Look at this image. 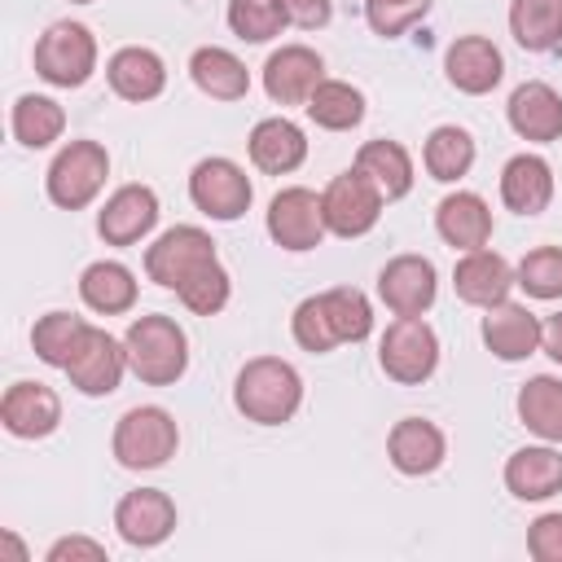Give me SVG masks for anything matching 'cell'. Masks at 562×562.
Masks as SVG:
<instances>
[{"instance_id": "cell-46", "label": "cell", "mask_w": 562, "mask_h": 562, "mask_svg": "<svg viewBox=\"0 0 562 562\" xmlns=\"http://www.w3.org/2000/svg\"><path fill=\"white\" fill-rule=\"evenodd\" d=\"M70 4H92V0H70Z\"/></svg>"}, {"instance_id": "cell-14", "label": "cell", "mask_w": 562, "mask_h": 562, "mask_svg": "<svg viewBox=\"0 0 562 562\" xmlns=\"http://www.w3.org/2000/svg\"><path fill=\"white\" fill-rule=\"evenodd\" d=\"M321 79H325V61L307 44H281L263 61V92L277 105H307V97Z\"/></svg>"}, {"instance_id": "cell-28", "label": "cell", "mask_w": 562, "mask_h": 562, "mask_svg": "<svg viewBox=\"0 0 562 562\" xmlns=\"http://www.w3.org/2000/svg\"><path fill=\"white\" fill-rule=\"evenodd\" d=\"M189 75L198 83V92H206L211 101H241L250 92V70L237 53L220 48V44H202L189 57Z\"/></svg>"}, {"instance_id": "cell-4", "label": "cell", "mask_w": 562, "mask_h": 562, "mask_svg": "<svg viewBox=\"0 0 562 562\" xmlns=\"http://www.w3.org/2000/svg\"><path fill=\"white\" fill-rule=\"evenodd\" d=\"M110 448H114V461H119L123 470H158V465H167V461L176 457V448H180V426H176V417H171L167 408H158V404H136V408H127V413L114 422Z\"/></svg>"}, {"instance_id": "cell-41", "label": "cell", "mask_w": 562, "mask_h": 562, "mask_svg": "<svg viewBox=\"0 0 562 562\" xmlns=\"http://www.w3.org/2000/svg\"><path fill=\"white\" fill-rule=\"evenodd\" d=\"M527 553L536 562H562V514H540L527 527Z\"/></svg>"}, {"instance_id": "cell-31", "label": "cell", "mask_w": 562, "mask_h": 562, "mask_svg": "<svg viewBox=\"0 0 562 562\" xmlns=\"http://www.w3.org/2000/svg\"><path fill=\"white\" fill-rule=\"evenodd\" d=\"M88 334H92V325L83 316H75V312H44L35 321V329H31V347H35V356L44 364H53V369L66 373V364L79 356V347H83Z\"/></svg>"}, {"instance_id": "cell-24", "label": "cell", "mask_w": 562, "mask_h": 562, "mask_svg": "<svg viewBox=\"0 0 562 562\" xmlns=\"http://www.w3.org/2000/svg\"><path fill=\"white\" fill-rule=\"evenodd\" d=\"M105 79H110L114 97L140 105V101L162 97V88H167V66H162V57H158L154 48L127 44V48H119V53L105 61Z\"/></svg>"}, {"instance_id": "cell-35", "label": "cell", "mask_w": 562, "mask_h": 562, "mask_svg": "<svg viewBox=\"0 0 562 562\" xmlns=\"http://www.w3.org/2000/svg\"><path fill=\"white\" fill-rule=\"evenodd\" d=\"M9 127H13L18 145H26V149H44V145H53V140L66 132V110H61L53 97L22 92V97L13 101Z\"/></svg>"}, {"instance_id": "cell-3", "label": "cell", "mask_w": 562, "mask_h": 562, "mask_svg": "<svg viewBox=\"0 0 562 562\" xmlns=\"http://www.w3.org/2000/svg\"><path fill=\"white\" fill-rule=\"evenodd\" d=\"M127 369L145 386H176L189 369V338L171 316H136L123 334Z\"/></svg>"}, {"instance_id": "cell-39", "label": "cell", "mask_w": 562, "mask_h": 562, "mask_svg": "<svg viewBox=\"0 0 562 562\" xmlns=\"http://www.w3.org/2000/svg\"><path fill=\"white\" fill-rule=\"evenodd\" d=\"M228 31L246 44H268L285 31V18L272 0H228Z\"/></svg>"}, {"instance_id": "cell-20", "label": "cell", "mask_w": 562, "mask_h": 562, "mask_svg": "<svg viewBox=\"0 0 562 562\" xmlns=\"http://www.w3.org/2000/svg\"><path fill=\"white\" fill-rule=\"evenodd\" d=\"M386 457H391V465H395L400 474L422 479V474H430V470L443 465L448 439H443V430H439L435 422H426V417H400V422L391 426V435H386Z\"/></svg>"}, {"instance_id": "cell-8", "label": "cell", "mask_w": 562, "mask_h": 562, "mask_svg": "<svg viewBox=\"0 0 562 562\" xmlns=\"http://www.w3.org/2000/svg\"><path fill=\"white\" fill-rule=\"evenodd\" d=\"M189 198L193 206L206 215V220H220V224H233L250 211V198H255V184L250 176L233 162V158H202L193 171H189Z\"/></svg>"}, {"instance_id": "cell-44", "label": "cell", "mask_w": 562, "mask_h": 562, "mask_svg": "<svg viewBox=\"0 0 562 562\" xmlns=\"http://www.w3.org/2000/svg\"><path fill=\"white\" fill-rule=\"evenodd\" d=\"M540 347L562 364V312H553L549 321H544V334H540Z\"/></svg>"}, {"instance_id": "cell-12", "label": "cell", "mask_w": 562, "mask_h": 562, "mask_svg": "<svg viewBox=\"0 0 562 562\" xmlns=\"http://www.w3.org/2000/svg\"><path fill=\"white\" fill-rule=\"evenodd\" d=\"M435 294H439V272L422 255H395L378 272V299L395 316H422V312H430Z\"/></svg>"}, {"instance_id": "cell-38", "label": "cell", "mask_w": 562, "mask_h": 562, "mask_svg": "<svg viewBox=\"0 0 562 562\" xmlns=\"http://www.w3.org/2000/svg\"><path fill=\"white\" fill-rule=\"evenodd\" d=\"M514 285H522L531 299H562V246H536L518 259Z\"/></svg>"}, {"instance_id": "cell-33", "label": "cell", "mask_w": 562, "mask_h": 562, "mask_svg": "<svg viewBox=\"0 0 562 562\" xmlns=\"http://www.w3.org/2000/svg\"><path fill=\"white\" fill-rule=\"evenodd\" d=\"M509 35L527 53H553L562 44V0H509Z\"/></svg>"}, {"instance_id": "cell-29", "label": "cell", "mask_w": 562, "mask_h": 562, "mask_svg": "<svg viewBox=\"0 0 562 562\" xmlns=\"http://www.w3.org/2000/svg\"><path fill=\"white\" fill-rule=\"evenodd\" d=\"M79 299L92 312H101V316L132 312V303H136V277L119 259H97V263H88L79 272Z\"/></svg>"}, {"instance_id": "cell-19", "label": "cell", "mask_w": 562, "mask_h": 562, "mask_svg": "<svg viewBox=\"0 0 562 562\" xmlns=\"http://www.w3.org/2000/svg\"><path fill=\"white\" fill-rule=\"evenodd\" d=\"M452 285H457V299H461V303L487 312V307H496V303L509 299V290H514V268H509L496 250L479 246V250H465V255L457 259Z\"/></svg>"}, {"instance_id": "cell-6", "label": "cell", "mask_w": 562, "mask_h": 562, "mask_svg": "<svg viewBox=\"0 0 562 562\" xmlns=\"http://www.w3.org/2000/svg\"><path fill=\"white\" fill-rule=\"evenodd\" d=\"M97 70V35L83 22H53L35 40V75L53 88H79Z\"/></svg>"}, {"instance_id": "cell-26", "label": "cell", "mask_w": 562, "mask_h": 562, "mask_svg": "<svg viewBox=\"0 0 562 562\" xmlns=\"http://www.w3.org/2000/svg\"><path fill=\"white\" fill-rule=\"evenodd\" d=\"M501 202L514 215H540L553 202V167L540 154H514L501 167Z\"/></svg>"}, {"instance_id": "cell-16", "label": "cell", "mask_w": 562, "mask_h": 562, "mask_svg": "<svg viewBox=\"0 0 562 562\" xmlns=\"http://www.w3.org/2000/svg\"><path fill=\"white\" fill-rule=\"evenodd\" d=\"M123 373H127V347L114 334L97 329V325L83 338L79 356L66 364V378L79 395H110V391H119Z\"/></svg>"}, {"instance_id": "cell-21", "label": "cell", "mask_w": 562, "mask_h": 562, "mask_svg": "<svg viewBox=\"0 0 562 562\" xmlns=\"http://www.w3.org/2000/svg\"><path fill=\"white\" fill-rule=\"evenodd\" d=\"M443 70H448V83L457 92H470V97H483L501 83L505 75V57L501 48L487 40V35H461L448 44V57H443Z\"/></svg>"}, {"instance_id": "cell-9", "label": "cell", "mask_w": 562, "mask_h": 562, "mask_svg": "<svg viewBox=\"0 0 562 562\" xmlns=\"http://www.w3.org/2000/svg\"><path fill=\"white\" fill-rule=\"evenodd\" d=\"M382 193H378V184L364 176V171H342V176H334L329 184H325V193H321V211H325V228L334 233V237H364L373 224H378V215H382Z\"/></svg>"}, {"instance_id": "cell-10", "label": "cell", "mask_w": 562, "mask_h": 562, "mask_svg": "<svg viewBox=\"0 0 562 562\" xmlns=\"http://www.w3.org/2000/svg\"><path fill=\"white\" fill-rule=\"evenodd\" d=\"M268 237L281 246V250H316L325 241V211H321V193L303 189V184H290L281 189L272 202H268Z\"/></svg>"}, {"instance_id": "cell-43", "label": "cell", "mask_w": 562, "mask_h": 562, "mask_svg": "<svg viewBox=\"0 0 562 562\" xmlns=\"http://www.w3.org/2000/svg\"><path fill=\"white\" fill-rule=\"evenodd\" d=\"M272 4L281 9L285 26H299V31H316V26H325L334 18L329 0H272Z\"/></svg>"}, {"instance_id": "cell-1", "label": "cell", "mask_w": 562, "mask_h": 562, "mask_svg": "<svg viewBox=\"0 0 562 562\" xmlns=\"http://www.w3.org/2000/svg\"><path fill=\"white\" fill-rule=\"evenodd\" d=\"M369 329H373V307L356 285H334L325 294H312L290 316L294 342L312 356H325L342 342H364Z\"/></svg>"}, {"instance_id": "cell-11", "label": "cell", "mask_w": 562, "mask_h": 562, "mask_svg": "<svg viewBox=\"0 0 562 562\" xmlns=\"http://www.w3.org/2000/svg\"><path fill=\"white\" fill-rule=\"evenodd\" d=\"M206 259H220L211 233L198 228V224H176V228H167V233L145 250V272H149V281H158L162 290H176V285H180L193 268H202Z\"/></svg>"}, {"instance_id": "cell-25", "label": "cell", "mask_w": 562, "mask_h": 562, "mask_svg": "<svg viewBox=\"0 0 562 562\" xmlns=\"http://www.w3.org/2000/svg\"><path fill=\"white\" fill-rule=\"evenodd\" d=\"M303 158H307V136H303L299 123H290V119L277 114V119H259L250 127V162L259 171L290 176V171L303 167Z\"/></svg>"}, {"instance_id": "cell-40", "label": "cell", "mask_w": 562, "mask_h": 562, "mask_svg": "<svg viewBox=\"0 0 562 562\" xmlns=\"http://www.w3.org/2000/svg\"><path fill=\"white\" fill-rule=\"evenodd\" d=\"M430 13V0H364V22L373 35H404L413 22Z\"/></svg>"}, {"instance_id": "cell-18", "label": "cell", "mask_w": 562, "mask_h": 562, "mask_svg": "<svg viewBox=\"0 0 562 562\" xmlns=\"http://www.w3.org/2000/svg\"><path fill=\"white\" fill-rule=\"evenodd\" d=\"M540 334H544V321L527 307V303H496V307H487V316H483V342H487V351L496 356V360H527V356H536L540 351Z\"/></svg>"}, {"instance_id": "cell-2", "label": "cell", "mask_w": 562, "mask_h": 562, "mask_svg": "<svg viewBox=\"0 0 562 562\" xmlns=\"http://www.w3.org/2000/svg\"><path fill=\"white\" fill-rule=\"evenodd\" d=\"M233 404L255 426H281L303 404V378L281 356H255L241 364V373L233 382Z\"/></svg>"}, {"instance_id": "cell-42", "label": "cell", "mask_w": 562, "mask_h": 562, "mask_svg": "<svg viewBox=\"0 0 562 562\" xmlns=\"http://www.w3.org/2000/svg\"><path fill=\"white\" fill-rule=\"evenodd\" d=\"M44 558H48V562H105L110 553H105V544L92 540V536H61V540L48 544Z\"/></svg>"}, {"instance_id": "cell-32", "label": "cell", "mask_w": 562, "mask_h": 562, "mask_svg": "<svg viewBox=\"0 0 562 562\" xmlns=\"http://www.w3.org/2000/svg\"><path fill=\"white\" fill-rule=\"evenodd\" d=\"M518 422L544 443H562V378L540 373L518 391Z\"/></svg>"}, {"instance_id": "cell-27", "label": "cell", "mask_w": 562, "mask_h": 562, "mask_svg": "<svg viewBox=\"0 0 562 562\" xmlns=\"http://www.w3.org/2000/svg\"><path fill=\"white\" fill-rule=\"evenodd\" d=\"M435 228H439V237H443L448 246H457V250H479V246L492 241V211H487V202H483L479 193L457 189V193H448V198L435 206Z\"/></svg>"}, {"instance_id": "cell-22", "label": "cell", "mask_w": 562, "mask_h": 562, "mask_svg": "<svg viewBox=\"0 0 562 562\" xmlns=\"http://www.w3.org/2000/svg\"><path fill=\"white\" fill-rule=\"evenodd\" d=\"M509 127L522 136V140H536V145H549V140H562V97L544 83V79H527L509 92Z\"/></svg>"}, {"instance_id": "cell-37", "label": "cell", "mask_w": 562, "mask_h": 562, "mask_svg": "<svg viewBox=\"0 0 562 562\" xmlns=\"http://www.w3.org/2000/svg\"><path fill=\"white\" fill-rule=\"evenodd\" d=\"M228 294H233V277L224 272L220 259H206L202 268H193V272L176 285V299H180L193 316H215V312H224Z\"/></svg>"}, {"instance_id": "cell-30", "label": "cell", "mask_w": 562, "mask_h": 562, "mask_svg": "<svg viewBox=\"0 0 562 562\" xmlns=\"http://www.w3.org/2000/svg\"><path fill=\"white\" fill-rule=\"evenodd\" d=\"M356 171H364L386 202H395L413 189V158L400 140H364L356 154Z\"/></svg>"}, {"instance_id": "cell-15", "label": "cell", "mask_w": 562, "mask_h": 562, "mask_svg": "<svg viewBox=\"0 0 562 562\" xmlns=\"http://www.w3.org/2000/svg\"><path fill=\"white\" fill-rule=\"evenodd\" d=\"M114 527L132 549H154L176 531V501L158 487H136L114 505Z\"/></svg>"}, {"instance_id": "cell-13", "label": "cell", "mask_w": 562, "mask_h": 562, "mask_svg": "<svg viewBox=\"0 0 562 562\" xmlns=\"http://www.w3.org/2000/svg\"><path fill=\"white\" fill-rule=\"evenodd\" d=\"M158 224V193L149 184H123L97 211V233L105 246H136Z\"/></svg>"}, {"instance_id": "cell-34", "label": "cell", "mask_w": 562, "mask_h": 562, "mask_svg": "<svg viewBox=\"0 0 562 562\" xmlns=\"http://www.w3.org/2000/svg\"><path fill=\"white\" fill-rule=\"evenodd\" d=\"M307 119L325 132H351L360 119H364V92L342 83V79H321L307 97Z\"/></svg>"}, {"instance_id": "cell-45", "label": "cell", "mask_w": 562, "mask_h": 562, "mask_svg": "<svg viewBox=\"0 0 562 562\" xmlns=\"http://www.w3.org/2000/svg\"><path fill=\"white\" fill-rule=\"evenodd\" d=\"M4 549H9V553H13L18 562H26V549L18 544V536H13V531H4Z\"/></svg>"}, {"instance_id": "cell-36", "label": "cell", "mask_w": 562, "mask_h": 562, "mask_svg": "<svg viewBox=\"0 0 562 562\" xmlns=\"http://www.w3.org/2000/svg\"><path fill=\"white\" fill-rule=\"evenodd\" d=\"M422 162H426L430 180L452 184V180H461V176L474 167V136H470L465 127H457V123H443V127H435V132L426 136Z\"/></svg>"}, {"instance_id": "cell-23", "label": "cell", "mask_w": 562, "mask_h": 562, "mask_svg": "<svg viewBox=\"0 0 562 562\" xmlns=\"http://www.w3.org/2000/svg\"><path fill=\"white\" fill-rule=\"evenodd\" d=\"M505 487L518 501H549L562 492V452L553 443H531L509 452L505 461Z\"/></svg>"}, {"instance_id": "cell-7", "label": "cell", "mask_w": 562, "mask_h": 562, "mask_svg": "<svg viewBox=\"0 0 562 562\" xmlns=\"http://www.w3.org/2000/svg\"><path fill=\"white\" fill-rule=\"evenodd\" d=\"M378 364L391 382L400 386H417L439 369V338L422 316H395L382 329L378 342Z\"/></svg>"}, {"instance_id": "cell-17", "label": "cell", "mask_w": 562, "mask_h": 562, "mask_svg": "<svg viewBox=\"0 0 562 562\" xmlns=\"http://www.w3.org/2000/svg\"><path fill=\"white\" fill-rule=\"evenodd\" d=\"M0 422L13 439H44L61 426V400L44 382H13L0 400Z\"/></svg>"}, {"instance_id": "cell-5", "label": "cell", "mask_w": 562, "mask_h": 562, "mask_svg": "<svg viewBox=\"0 0 562 562\" xmlns=\"http://www.w3.org/2000/svg\"><path fill=\"white\" fill-rule=\"evenodd\" d=\"M105 176H110V154L105 145L97 140H70L57 149V158L48 162V176H44V189H48V202L61 206V211H83L101 189H105Z\"/></svg>"}]
</instances>
